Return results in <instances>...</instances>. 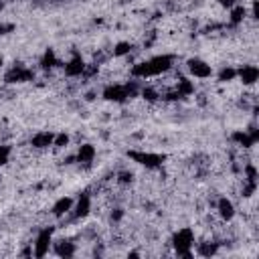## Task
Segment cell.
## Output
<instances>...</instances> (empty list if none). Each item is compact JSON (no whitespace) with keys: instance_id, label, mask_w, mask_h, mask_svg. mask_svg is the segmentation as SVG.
Wrapping results in <instances>:
<instances>
[{"instance_id":"6da1fadb","label":"cell","mask_w":259,"mask_h":259,"mask_svg":"<svg viewBox=\"0 0 259 259\" xmlns=\"http://www.w3.org/2000/svg\"><path fill=\"white\" fill-rule=\"evenodd\" d=\"M176 57L162 53V55H154L148 57L144 61H138L130 67V77L138 79V81H148V79H156V77H164L174 69Z\"/></svg>"},{"instance_id":"7a4b0ae2","label":"cell","mask_w":259,"mask_h":259,"mask_svg":"<svg viewBox=\"0 0 259 259\" xmlns=\"http://www.w3.org/2000/svg\"><path fill=\"white\" fill-rule=\"evenodd\" d=\"M140 95V85H138V79H132V81H125V83H107L103 89H101V97L105 101H111V103H125L134 97Z\"/></svg>"},{"instance_id":"3957f363","label":"cell","mask_w":259,"mask_h":259,"mask_svg":"<svg viewBox=\"0 0 259 259\" xmlns=\"http://www.w3.org/2000/svg\"><path fill=\"white\" fill-rule=\"evenodd\" d=\"M194 245H196V233L192 227H180L170 237L172 253L178 257H186V259L194 257Z\"/></svg>"},{"instance_id":"277c9868","label":"cell","mask_w":259,"mask_h":259,"mask_svg":"<svg viewBox=\"0 0 259 259\" xmlns=\"http://www.w3.org/2000/svg\"><path fill=\"white\" fill-rule=\"evenodd\" d=\"M53 241H55V227L53 225H45L36 231L34 239H32V255L34 257H47L53 249Z\"/></svg>"},{"instance_id":"5b68a950","label":"cell","mask_w":259,"mask_h":259,"mask_svg":"<svg viewBox=\"0 0 259 259\" xmlns=\"http://www.w3.org/2000/svg\"><path fill=\"white\" fill-rule=\"evenodd\" d=\"M127 158L136 164L144 166L146 170H160L166 164V156L160 152H146V150H127Z\"/></svg>"},{"instance_id":"8992f818","label":"cell","mask_w":259,"mask_h":259,"mask_svg":"<svg viewBox=\"0 0 259 259\" xmlns=\"http://www.w3.org/2000/svg\"><path fill=\"white\" fill-rule=\"evenodd\" d=\"M184 69H186V75L192 77V79H210L214 75L212 65L208 61H204L202 57H190V59H186Z\"/></svg>"},{"instance_id":"52a82bcc","label":"cell","mask_w":259,"mask_h":259,"mask_svg":"<svg viewBox=\"0 0 259 259\" xmlns=\"http://www.w3.org/2000/svg\"><path fill=\"white\" fill-rule=\"evenodd\" d=\"M34 77H36V73H34V69H30V67H26V65H12L10 69H6V73H4V83L6 85H20V83H30V81H34Z\"/></svg>"},{"instance_id":"ba28073f","label":"cell","mask_w":259,"mask_h":259,"mask_svg":"<svg viewBox=\"0 0 259 259\" xmlns=\"http://www.w3.org/2000/svg\"><path fill=\"white\" fill-rule=\"evenodd\" d=\"M91 210H93V194L85 190V192H81L75 198L73 208H71V212H69L67 219H71V221H83V219H87L91 214Z\"/></svg>"},{"instance_id":"9c48e42d","label":"cell","mask_w":259,"mask_h":259,"mask_svg":"<svg viewBox=\"0 0 259 259\" xmlns=\"http://www.w3.org/2000/svg\"><path fill=\"white\" fill-rule=\"evenodd\" d=\"M214 214H217V219L221 223H233L235 217H237V206H235L233 198L227 196V194L219 196L214 200Z\"/></svg>"},{"instance_id":"30bf717a","label":"cell","mask_w":259,"mask_h":259,"mask_svg":"<svg viewBox=\"0 0 259 259\" xmlns=\"http://www.w3.org/2000/svg\"><path fill=\"white\" fill-rule=\"evenodd\" d=\"M85 67H87V61L81 57V55H73L71 59H67L65 63H63V75L67 77V79H79V77H83V73H85Z\"/></svg>"},{"instance_id":"8fae6325","label":"cell","mask_w":259,"mask_h":259,"mask_svg":"<svg viewBox=\"0 0 259 259\" xmlns=\"http://www.w3.org/2000/svg\"><path fill=\"white\" fill-rule=\"evenodd\" d=\"M237 81L243 85V89L247 87H255L259 81V69L253 63H245L241 67H237Z\"/></svg>"},{"instance_id":"7c38bea8","label":"cell","mask_w":259,"mask_h":259,"mask_svg":"<svg viewBox=\"0 0 259 259\" xmlns=\"http://www.w3.org/2000/svg\"><path fill=\"white\" fill-rule=\"evenodd\" d=\"M53 140H55V132L51 130H40V132H34L28 140L30 148L32 150H38V152H45V150H51L53 148Z\"/></svg>"},{"instance_id":"4fadbf2b","label":"cell","mask_w":259,"mask_h":259,"mask_svg":"<svg viewBox=\"0 0 259 259\" xmlns=\"http://www.w3.org/2000/svg\"><path fill=\"white\" fill-rule=\"evenodd\" d=\"M73 156H75V164H79V166H91L93 160H95V156H97V148L91 142H83V144L77 146V150H75Z\"/></svg>"},{"instance_id":"5bb4252c","label":"cell","mask_w":259,"mask_h":259,"mask_svg":"<svg viewBox=\"0 0 259 259\" xmlns=\"http://www.w3.org/2000/svg\"><path fill=\"white\" fill-rule=\"evenodd\" d=\"M73 202H75L73 196H67V194H65V196H59V198L51 204V217L57 219V221L67 219L69 212H71V208H73Z\"/></svg>"},{"instance_id":"9a60e30c","label":"cell","mask_w":259,"mask_h":259,"mask_svg":"<svg viewBox=\"0 0 259 259\" xmlns=\"http://www.w3.org/2000/svg\"><path fill=\"white\" fill-rule=\"evenodd\" d=\"M172 89H174L182 99H186V97H190V95H194V93H196L194 79H192V77H188V75H178V77H176V81H174V85H172Z\"/></svg>"},{"instance_id":"2e32d148","label":"cell","mask_w":259,"mask_h":259,"mask_svg":"<svg viewBox=\"0 0 259 259\" xmlns=\"http://www.w3.org/2000/svg\"><path fill=\"white\" fill-rule=\"evenodd\" d=\"M219 251H221L219 239H202V241H196L194 245V255H200V257H214L219 255Z\"/></svg>"},{"instance_id":"e0dca14e","label":"cell","mask_w":259,"mask_h":259,"mask_svg":"<svg viewBox=\"0 0 259 259\" xmlns=\"http://www.w3.org/2000/svg\"><path fill=\"white\" fill-rule=\"evenodd\" d=\"M51 253L57 255V257H75L77 255V245L69 239H55Z\"/></svg>"},{"instance_id":"ac0fdd59","label":"cell","mask_w":259,"mask_h":259,"mask_svg":"<svg viewBox=\"0 0 259 259\" xmlns=\"http://www.w3.org/2000/svg\"><path fill=\"white\" fill-rule=\"evenodd\" d=\"M59 67H63V61L57 57L55 49H47V51L42 53V57L38 59V69H40V71H55V69H59Z\"/></svg>"},{"instance_id":"d6986e66","label":"cell","mask_w":259,"mask_h":259,"mask_svg":"<svg viewBox=\"0 0 259 259\" xmlns=\"http://www.w3.org/2000/svg\"><path fill=\"white\" fill-rule=\"evenodd\" d=\"M229 24L231 26H241L245 20H247V6L245 4H241V2H237L235 6H231L229 8Z\"/></svg>"},{"instance_id":"ffe728a7","label":"cell","mask_w":259,"mask_h":259,"mask_svg":"<svg viewBox=\"0 0 259 259\" xmlns=\"http://www.w3.org/2000/svg\"><path fill=\"white\" fill-rule=\"evenodd\" d=\"M134 53V45L130 42V40H117L115 45H113V49H111V55L115 57V59H125V57H130Z\"/></svg>"},{"instance_id":"44dd1931","label":"cell","mask_w":259,"mask_h":259,"mask_svg":"<svg viewBox=\"0 0 259 259\" xmlns=\"http://www.w3.org/2000/svg\"><path fill=\"white\" fill-rule=\"evenodd\" d=\"M217 81H219V83H233V81H237V67H233V65H223V67L217 71Z\"/></svg>"},{"instance_id":"7402d4cb","label":"cell","mask_w":259,"mask_h":259,"mask_svg":"<svg viewBox=\"0 0 259 259\" xmlns=\"http://www.w3.org/2000/svg\"><path fill=\"white\" fill-rule=\"evenodd\" d=\"M69 146H71V134L69 132H55L53 148L55 150H67Z\"/></svg>"},{"instance_id":"603a6c76","label":"cell","mask_w":259,"mask_h":259,"mask_svg":"<svg viewBox=\"0 0 259 259\" xmlns=\"http://www.w3.org/2000/svg\"><path fill=\"white\" fill-rule=\"evenodd\" d=\"M115 182L119 184V186H130V184H134V180H136V174L132 172V170H119L115 176Z\"/></svg>"},{"instance_id":"cb8c5ba5","label":"cell","mask_w":259,"mask_h":259,"mask_svg":"<svg viewBox=\"0 0 259 259\" xmlns=\"http://www.w3.org/2000/svg\"><path fill=\"white\" fill-rule=\"evenodd\" d=\"M123 217H125V208H123V206H117V204H115V206L109 208V221H111V223H121Z\"/></svg>"},{"instance_id":"d4e9b609","label":"cell","mask_w":259,"mask_h":259,"mask_svg":"<svg viewBox=\"0 0 259 259\" xmlns=\"http://www.w3.org/2000/svg\"><path fill=\"white\" fill-rule=\"evenodd\" d=\"M12 156V148L8 144H0V166H6L10 162Z\"/></svg>"},{"instance_id":"484cf974","label":"cell","mask_w":259,"mask_h":259,"mask_svg":"<svg viewBox=\"0 0 259 259\" xmlns=\"http://www.w3.org/2000/svg\"><path fill=\"white\" fill-rule=\"evenodd\" d=\"M239 0H217V4L221 6V8H225V10H229L231 6H235Z\"/></svg>"},{"instance_id":"4316f807","label":"cell","mask_w":259,"mask_h":259,"mask_svg":"<svg viewBox=\"0 0 259 259\" xmlns=\"http://www.w3.org/2000/svg\"><path fill=\"white\" fill-rule=\"evenodd\" d=\"M4 69V57H0V71Z\"/></svg>"}]
</instances>
